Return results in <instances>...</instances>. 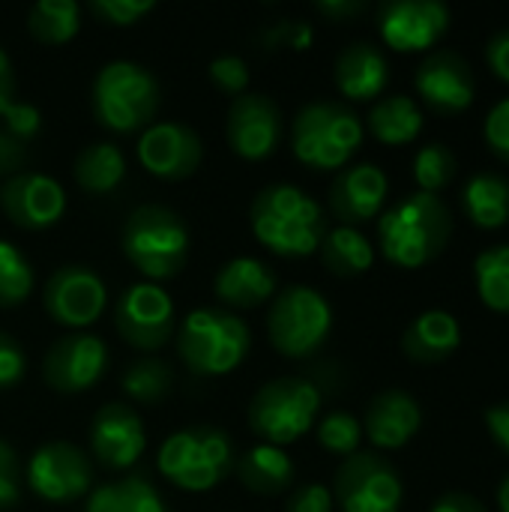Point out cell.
I'll use <instances>...</instances> for the list:
<instances>
[{
  "mask_svg": "<svg viewBox=\"0 0 509 512\" xmlns=\"http://www.w3.org/2000/svg\"><path fill=\"white\" fill-rule=\"evenodd\" d=\"M240 483L255 495H279L294 480V462L282 447L258 444L237 465Z\"/></svg>",
  "mask_w": 509,
  "mask_h": 512,
  "instance_id": "cell-27",
  "label": "cell"
},
{
  "mask_svg": "<svg viewBox=\"0 0 509 512\" xmlns=\"http://www.w3.org/2000/svg\"><path fill=\"white\" fill-rule=\"evenodd\" d=\"M84 512H168L159 492L144 477H126L90 495Z\"/></svg>",
  "mask_w": 509,
  "mask_h": 512,
  "instance_id": "cell-31",
  "label": "cell"
},
{
  "mask_svg": "<svg viewBox=\"0 0 509 512\" xmlns=\"http://www.w3.org/2000/svg\"><path fill=\"white\" fill-rule=\"evenodd\" d=\"M366 9L363 0H321L318 3V12H324L327 18H351V15H360Z\"/></svg>",
  "mask_w": 509,
  "mask_h": 512,
  "instance_id": "cell-51",
  "label": "cell"
},
{
  "mask_svg": "<svg viewBox=\"0 0 509 512\" xmlns=\"http://www.w3.org/2000/svg\"><path fill=\"white\" fill-rule=\"evenodd\" d=\"M333 330V309L324 294L309 285L285 288L270 312H267V333L279 354L303 360L312 357Z\"/></svg>",
  "mask_w": 509,
  "mask_h": 512,
  "instance_id": "cell-9",
  "label": "cell"
},
{
  "mask_svg": "<svg viewBox=\"0 0 509 512\" xmlns=\"http://www.w3.org/2000/svg\"><path fill=\"white\" fill-rule=\"evenodd\" d=\"M450 207L429 192H414L378 219V243L390 264L417 270L432 264L450 243Z\"/></svg>",
  "mask_w": 509,
  "mask_h": 512,
  "instance_id": "cell-2",
  "label": "cell"
},
{
  "mask_svg": "<svg viewBox=\"0 0 509 512\" xmlns=\"http://www.w3.org/2000/svg\"><path fill=\"white\" fill-rule=\"evenodd\" d=\"M450 9L441 0H393L378 12L381 39L396 51H429L450 30Z\"/></svg>",
  "mask_w": 509,
  "mask_h": 512,
  "instance_id": "cell-13",
  "label": "cell"
},
{
  "mask_svg": "<svg viewBox=\"0 0 509 512\" xmlns=\"http://www.w3.org/2000/svg\"><path fill=\"white\" fill-rule=\"evenodd\" d=\"M81 27V9L75 0H39L27 12V30L45 45L69 42Z\"/></svg>",
  "mask_w": 509,
  "mask_h": 512,
  "instance_id": "cell-33",
  "label": "cell"
},
{
  "mask_svg": "<svg viewBox=\"0 0 509 512\" xmlns=\"http://www.w3.org/2000/svg\"><path fill=\"white\" fill-rule=\"evenodd\" d=\"M213 291L228 309H258L276 294V273L258 258H234L216 273Z\"/></svg>",
  "mask_w": 509,
  "mask_h": 512,
  "instance_id": "cell-25",
  "label": "cell"
},
{
  "mask_svg": "<svg viewBox=\"0 0 509 512\" xmlns=\"http://www.w3.org/2000/svg\"><path fill=\"white\" fill-rule=\"evenodd\" d=\"M312 24L306 21H282L267 33L270 45H282V48H294V51H306L312 45Z\"/></svg>",
  "mask_w": 509,
  "mask_h": 512,
  "instance_id": "cell-45",
  "label": "cell"
},
{
  "mask_svg": "<svg viewBox=\"0 0 509 512\" xmlns=\"http://www.w3.org/2000/svg\"><path fill=\"white\" fill-rule=\"evenodd\" d=\"M459 345H462V327H459L456 315L447 309L423 312L420 318H414V324L402 336L405 357L414 363H423V366L450 360L459 351Z\"/></svg>",
  "mask_w": 509,
  "mask_h": 512,
  "instance_id": "cell-24",
  "label": "cell"
},
{
  "mask_svg": "<svg viewBox=\"0 0 509 512\" xmlns=\"http://www.w3.org/2000/svg\"><path fill=\"white\" fill-rule=\"evenodd\" d=\"M33 291V267L24 252L6 240H0V306H21Z\"/></svg>",
  "mask_w": 509,
  "mask_h": 512,
  "instance_id": "cell-36",
  "label": "cell"
},
{
  "mask_svg": "<svg viewBox=\"0 0 509 512\" xmlns=\"http://www.w3.org/2000/svg\"><path fill=\"white\" fill-rule=\"evenodd\" d=\"M123 255L153 282L177 276L189 258V231L183 219L162 204H141L123 225Z\"/></svg>",
  "mask_w": 509,
  "mask_h": 512,
  "instance_id": "cell-3",
  "label": "cell"
},
{
  "mask_svg": "<svg viewBox=\"0 0 509 512\" xmlns=\"http://www.w3.org/2000/svg\"><path fill=\"white\" fill-rule=\"evenodd\" d=\"M321 411V390L306 378H276L249 405V426L264 444L285 447L300 441Z\"/></svg>",
  "mask_w": 509,
  "mask_h": 512,
  "instance_id": "cell-8",
  "label": "cell"
},
{
  "mask_svg": "<svg viewBox=\"0 0 509 512\" xmlns=\"http://www.w3.org/2000/svg\"><path fill=\"white\" fill-rule=\"evenodd\" d=\"M204 156L201 138L195 129L183 123H153L138 138L141 165L162 180H183L198 171Z\"/></svg>",
  "mask_w": 509,
  "mask_h": 512,
  "instance_id": "cell-18",
  "label": "cell"
},
{
  "mask_svg": "<svg viewBox=\"0 0 509 512\" xmlns=\"http://www.w3.org/2000/svg\"><path fill=\"white\" fill-rule=\"evenodd\" d=\"M21 498V471L18 456L9 444L0 441V512L12 510Z\"/></svg>",
  "mask_w": 509,
  "mask_h": 512,
  "instance_id": "cell-41",
  "label": "cell"
},
{
  "mask_svg": "<svg viewBox=\"0 0 509 512\" xmlns=\"http://www.w3.org/2000/svg\"><path fill=\"white\" fill-rule=\"evenodd\" d=\"M474 279H477V294L480 300L509 318V243L489 246L477 255L474 261Z\"/></svg>",
  "mask_w": 509,
  "mask_h": 512,
  "instance_id": "cell-32",
  "label": "cell"
},
{
  "mask_svg": "<svg viewBox=\"0 0 509 512\" xmlns=\"http://www.w3.org/2000/svg\"><path fill=\"white\" fill-rule=\"evenodd\" d=\"M72 174H75V183L87 195H108L126 177V156H123V150L117 144L96 141V144H90V147H84L78 153Z\"/></svg>",
  "mask_w": 509,
  "mask_h": 512,
  "instance_id": "cell-29",
  "label": "cell"
},
{
  "mask_svg": "<svg viewBox=\"0 0 509 512\" xmlns=\"http://www.w3.org/2000/svg\"><path fill=\"white\" fill-rule=\"evenodd\" d=\"M414 87L420 93V99L441 111V114H462L474 105V93H477V84H474V72L471 66L465 63L462 54L456 51H432L417 75H414Z\"/></svg>",
  "mask_w": 509,
  "mask_h": 512,
  "instance_id": "cell-17",
  "label": "cell"
},
{
  "mask_svg": "<svg viewBox=\"0 0 509 512\" xmlns=\"http://www.w3.org/2000/svg\"><path fill=\"white\" fill-rule=\"evenodd\" d=\"M249 222L258 243L282 258L312 255L327 234L321 204L291 183L264 186L252 201Z\"/></svg>",
  "mask_w": 509,
  "mask_h": 512,
  "instance_id": "cell-1",
  "label": "cell"
},
{
  "mask_svg": "<svg viewBox=\"0 0 509 512\" xmlns=\"http://www.w3.org/2000/svg\"><path fill=\"white\" fill-rule=\"evenodd\" d=\"M402 498V477L384 456L354 453L336 471V501L342 512H399Z\"/></svg>",
  "mask_w": 509,
  "mask_h": 512,
  "instance_id": "cell-10",
  "label": "cell"
},
{
  "mask_svg": "<svg viewBox=\"0 0 509 512\" xmlns=\"http://www.w3.org/2000/svg\"><path fill=\"white\" fill-rule=\"evenodd\" d=\"M321 258H324V267L333 276L351 279V276L366 273L375 264V249H372V243L366 240V234L360 228L339 225V228L324 234Z\"/></svg>",
  "mask_w": 509,
  "mask_h": 512,
  "instance_id": "cell-30",
  "label": "cell"
},
{
  "mask_svg": "<svg viewBox=\"0 0 509 512\" xmlns=\"http://www.w3.org/2000/svg\"><path fill=\"white\" fill-rule=\"evenodd\" d=\"M210 81L222 90V93H231L234 99L246 93L249 87V66L243 57L237 54H225V57H216L210 63Z\"/></svg>",
  "mask_w": 509,
  "mask_h": 512,
  "instance_id": "cell-38",
  "label": "cell"
},
{
  "mask_svg": "<svg viewBox=\"0 0 509 512\" xmlns=\"http://www.w3.org/2000/svg\"><path fill=\"white\" fill-rule=\"evenodd\" d=\"M429 512H489L483 504H480V498H474V495H465V492H447V495H441L435 504H432V510Z\"/></svg>",
  "mask_w": 509,
  "mask_h": 512,
  "instance_id": "cell-49",
  "label": "cell"
},
{
  "mask_svg": "<svg viewBox=\"0 0 509 512\" xmlns=\"http://www.w3.org/2000/svg\"><path fill=\"white\" fill-rule=\"evenodd\" d=\"M24 369H27V360H24L21 345L9 333L0 330V390L15 387L24 378Z\"/></svg>",
  "mask_w": 509,
  "mask_h": 512,
  "instance_id": "cell-43",
  "label": "cell"
},
{
  "mask_svg": "<svg viewBox=\"0 0 509 512\" xmlns=\"http://www.w3.org/2000/svg\"><path fill=\"white\" fill-rule=\"evenodd\" d=\"M390 180L387 174L372 165V162H357L345 171L330 186V210L333 216L342 219V225H363L375 216H381V207L387 201Z\"/></svg>",
  "mask_w": 509,
  "mask_h": 512,
  "instance_id": "cell-20",
  "label": "cell"
},
{
  "mask_svg": "<svg viewBox=\"0 0 509 512\" xmlns=\"http://www.w3.org/2000/svg\"><path fill=\"white\" fill-rule=\"evenodd\" d=\"M39 126H42V114H39L33 105H27V102H12V105L3 111V129H6L9 135H15V138L27 141V144L36 138Z\"/></svg>",
  "mask_w": 509,
  "mask_h": 512,
  "instance_id": "cell-42",
  "label": "cell"
},
{
  "mask_svg": "<svg viewBox=\"0 0 509 512\" xmlns=\"http://www.w3.org/2000/svg\"><path fill=\"white\" fill-rule=\"evenodd\" d=\"M387 84H390V63L375 42H351L336 57V87L348 99L354 102L375 99L387 90Z\"/></svg>",
  "mask_w": 509,
  "mask_h": 512,
  "instance_id": "cell-23",
  "label": "cell"
},
{
  "mask_svg": "<svg viewBox=\"0 0 509 512\" xmlns=\"http://www.w3.org/2000/svg\"><path fill=\"white\" fill-rule=\"evenodd\" d=\"M171 369L162 360H138L123 372V390L129 399L141 402V405H153L162 402L171 393Z\"/></svg>",
  "mask_w": 509,
  "mask_h": 512,
  "instance_id": "cell-34",
  "label": "cell"
},
{
  "mask_svg": "<svg viewBox=\"0 0 509 512\" xmlns=\"http://www.w3.org/2000/svg\"><path fill=\"white\" fill-rule=\"evenodd\" d=\"M486 429H489L492 441L509 456V402L486 408Z\"/></svg>",
  "mask_w": 509,
  "mask_h": 512,
  "instance_id": "cell-48",
  "label": "cell"
},
{
  "mask_svg": "<svg viewBox=\"0 0 509 512\" xmlns=\"http://www.w3.org/2000/svg\"><path fill=\"white\" fill-rule=\"evenodd\" d=\"M15 72H12V63H9V54L0 48V117L3 111L15 102Z\"/></svg>",
  "mask_w": 509,
  "mask_h": 512,
  "instance_id": "cell-50",
  "label": "cell"
},
{
  "mask_svg": "<svg viewBox=\"0 0 509 512\" xmlns=\"http://www.w3.org/2000/svg\"><path fill=\"white\" fill-rule=\"evenodd\" d=\"M486 63L489 69L509 84V27L498 30L489 42H486Z\"/></svg>",
  "mask_w": 509,
  "mask_h": 512,
  "instance_id": "cell-47",
  "label": "cell"
},
{
  "mask_svg": "<svg viewBox=\"0 0 509 512\" xmlns=\"http://www.w3.org/2000/svg\"><path fill=\"white\" fill-rule=\"evenodd\" d=\"M105 366V342L93 333H72L48 348L42 360V375L45 384L57 393H84L105 375Z\"/></svg>",
  "mask_w": 509,
  "mask_h": 512,
  "instance_id": "cell-15",
  "label": "cell"
},
{
  "mask_svg": "<svg viewBox=\"0 0 509 512\" xmlns=\"http://www.w3.org/2000/svg\"><path fill=\"white\" fill-rule=\"evenodd\" d=\"M114 324L132 348L156 351L174 333V300L165 288L153 282H138L120 297Z\"/></svg>",
  "mask_w": 509,
  "mask_h": 512,
  "instance_id": "cell-12",
  "label": "cell"
},
{
  "mask_svg": "<svg viewBox=\"0 0 509 512\" xmlns=\"http://www.w3.org/2000/svg\"><path fill=\"white\" fill-rule=\"evenodd\" d=\"M249 345H252V336H249L246 321L222 309L189 312L177 336L180 360L195 375H204V378L234 372L246 360Z\"/></svg>",
  "mask_w": 509,
  "mask_h": 512,
  "instance_id": "cell-5",
  "label": "cell"
},
{
  "mask_svg": "<svg viewBox=\"0 0 509 512\" xmlns=\"http://www.w3.org/2000/svg\"><path fill=\"white\" fill-rule=\"evenodd\" d=\"M27 156H30L27 141L0 129V174H9V177L21 174V168L27 165Z\"/></svg>",
  "mask_w": 509,
  "mask_h": 512,
  "instance_id": "cell-46",
  "label": "cell"
},
{
  "mask_svg": "<svg viewBox=\"0 0 509 512\" xmlns=\"http://www.w3.org/2000/svg\"><path fill=\"white\" fill-rule=\"evenodd\" d=\"M483 138L489 144V150L495 156H501L504 162H509V96L501 99L483 123Z\"/></svg>",
  "mask_w": 509,
  "mask_h": 512,
  "instance_id": "cell-40",
  "label": "cell"
},
{
  "mask_svg": "<svg viewBox=\"0 0 509 512\" xmlns=\"http://www.w3.org/2000/svg\"><path fill=\"white\" fill-rule=\"evenodd\" d=\"M159 108V84L132 60H111L93 78V114L114 132H135Z\"/></svg>",
  "mask_w": 509,
  "mask_h": 512,
  "instance_id": "cell-7",
  "label": "cell"
},
{
  "mask_svg": "<svg viewBox=\"0 0 509 512\" xmlns=\"http://www.w3.org/2000/svg\"><path fill=\"white\" fill-rule=\"evenodd\" d=\"M90 447L93 456L111 468V471H123L132 468L144 447H147V432L141 417L132 408L123 405H105L90 426Z\"/></svg>",
  "mask_w": 509,
  "mask_h": 512,
  "instance_id": "cell-21",
  "label": "cell"
},
{
  "mask_svg": "<svg viewBox=\"0 0 509 512\" xmlns=\"http://www.w3.org/2000/svg\"><path fill=\"white\" fill-rule=\"evenodd\" d=\"M360 441H363V426L357 417H351L345 411H333L318 423V444L327 453L348 459V456L360 453Z\"/></svg>",
  "mask_w": 509,
  "mask_h": 512,
  "instance_id": "cell-37",
  "label": "cell"
},
{
  "mask_svg": "<svg viewBox=\"0 0 509 512\" xmlns=\"http://www.w3.org/2000/svg\"><path fill=\"white\" fill-rule=\"evenodd\" d=\"M420 426H423V408L405 390H384V393H378L369 402L366 420H363V432H366V438L378 450H399V447H405L420 432Z\"/></svg>",
  "mask_w": 509,
  "mask_h": 512,
  "instance_id": "cell-22",
  "label": "cell"
},
{
  "mask_svg": "<svg viewBox=\"0 0 509 512\" xmlns=\"http://www.w3.org/2000/svg\"><path fill=\"white\" fill-rule=\"evenodd\" d=\"M462 207L477 228H504L509 225V180L495 171L474 174L462 189Z\"/></svg>",
  "mask_w": 509,
  "mask_h": 512,
  "instance_id": "cell-26",
  "label": "cell"
},
{
  "mask_svg": "<svg viewBox=\"0 0 509 512\" xmlns=\"http://www.w3.org/2000/svg\"><path fill=\"white\" fill-rule=\"evenodd\" d=\"M90 480H93V468L87 456L66 441L39 447L27 465L30 489L51 504H69L81 498L90 489Z\"/></svg>",
  "mask_w": 509,
  "mask_h": 512,
  "instance_id": "cell-14",
  "label": "cell"
},
{
  "mask_svg": "<svg viewBox=\"0 0 509 512\" xmlns=\"http://www.w3.org/2000/svg\"><path fill=\"white\" fill-rule=\"evenodd\" d=\"M363 144L360 117L339 102H312L300 108L291 129L294 156L315 171H336Z\"/></svg>",
  "mask_w": 509,
  "mask_h": 512,
  "instance_id": "cell-6",
  "label": "cell"
},
{
  "mask_svg": "<svg viewBox=\"0 0 509 512\" xmlns=\"http://www.w3.org/2000/svg\"><path fill=\"white\" fill-rule=\"evenodd\" d=\"M282 141V111L264 93H243L228 111V144L246 162L273 156Z\"/></svg>",
  "mask_w": 509,
  "mask_h": 512,
  "instance_id": "cell-16",
  "label": "cell"
},
{
  "mask_svg": "<svg viewBox=\"0 0 509 512\" xmlns=\"http://www.w3.org/2000/svg\"><path fill=\"white\" fill-rule=\"evenodd\" d=\"M90 9L111 27H132L153 9V0H93Z\"/></svg>",
  "mask_w": 509,
  "mask_h": 512,
  "instance_id": "cell-39",
  "label": "cell"
},
{
  "mask_svg": "<svg viewBox=\"0 0 509 512\" xmlns=\"http://www.w3.org/2000/svg\"><path fill=\"white\" fill-rule=\"evenodd\" d=\"M0 207L12 225L27 228V231H42V228L60 222L63 210H66V192L57 180H51L45 174L21 171L3 183Z\"/></svg>",
  "mask_w": 509,
  "mask_h": 512,
  "instance_id": "cell-19",
  "label": "cell"
},
{
  "mask_svg": "<svg viewBox=\"0 0 509 512\" xmlns=\"http://www.w3.org/2000/svg\"><path fill=\"white\" fill-rule=\"evenodd\" d=\"M369 132L387 147L411 144L423 132V111L411 96H384L369 111Z\"/></svg>",
  "mask_w": 509,
  "mask_h": 512,
  "instance_id": "cell-28",
  "label": "cell"
},
{
  "mask_svg": "<svg viewBox=\"0 0 509 512\" xmlns=\"http://www.w3.org/2000/svg\"><path fill=\"white\" fill-rule=\"evenodd\" d=\"M498 510L509 512V474L501 480V486H498Z\"/></svg>",
  "mask_w": 509,
  "mask_h": 512,
  "instance_id": "cell-52",
  "label": "cell"
},
{
  "mask_svg": "<svg viewBox=\"0 0 509 512\" xmlns=\"http://www.w3.org/2000/svg\"><path fill=\"white\" fill-rule=\"evenodd\" d=\"M285 512H333V492L321 483H312V486H300Z\"/></svg>",
  "mask_w": 509,
  "mask_h": 512,
  "instance_id": "cell-44",
  "label": "cell"
},
{
  "mask_svg": "<svg viewBox=\"0 0 509 512\" xmlns=\"http://www.w3.org/2000/svg\"><path fill=\"white\" fill-rule=\"evenodd\" d=\"M42 303H45V312L57 324L81 330V327H90L93 321H99V315L105 312V303H108V291L96 270H90L84 264H63L45 282Z\"/></svg>",
  "mask_w": 509,
  "mask_h": 512,
  "instance_id": "cell-11",
  "label": "cell"
},
{
  "mask_svg": "<svg viewBox=\"0 0 509 512\" xmlns=\"http://www.w3.org/2000/svg\"><path fill=\"white\" fill-rule=\"evenodd\" d=\"M159 474L183 492H210L234 468V444L216 426H192L171 435L159 456Z\"/></svg>",
  "mask_w": 509,
  "mask_h": 512,
  "instance_id": "cell-4",
  "label": "cell"
},
{
  "mask_svg": "<svg viewBox=\"0 0 509 512\" xmlns=\"http://www.w3.org/2000/svg\"><path fill=\"white\" fill-rule=\"evenodd\" d=\"M456 168H459L456 153L441 141L420 147L414 156V180H417L420 192H429V195H438L444 186H450L456 177Z\"/></svg>",
  "mask_w": 509,
  "mask_h": 512,
  "instance_id": "cell-35",
  "label": "cell"
}]
</instances>
